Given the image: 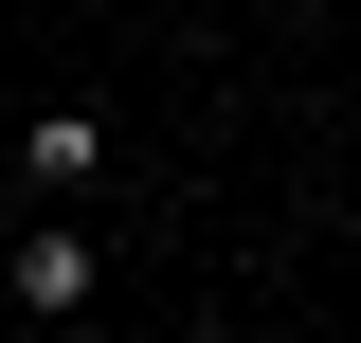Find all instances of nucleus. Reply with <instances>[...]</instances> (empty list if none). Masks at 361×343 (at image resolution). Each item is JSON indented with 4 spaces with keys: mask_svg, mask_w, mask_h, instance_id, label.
Wrapping results in <instances>:
<instances>
[{
    "mask_svg": "<svg viewBox=\"0 0 361 343\" xmlns=\"http://www.w3.org/2000/svg\"><path fill=\"white\" fill-rule=\"evenodd\" d=\"M0 271H18V325H73V307H109V253H90L73 217H37V235H18Z\"/></svg>",
    "mask_w": 361,
    "mask_h": 343,
    "instance_id": "1",
    "label": "nucleus"
},
{
    "mask_svg": "<svg viewBox=\"0 0 361 343\" xmlns=\"http://www.w3.org/2000/svg\"><path fill=\"white\" fill-rule=\"evenodd\" d=\"M18 181H37V199L109 181V127H90V109H37V127H18Z\"/></svg>",
    "mask_w": 361,
    "mask_h": 343,
    "instance_id": "2",
    "label": "nucleus"
},
{
    "mask_svg": "<svg viewBox=\"0 0 361 343\" xmlns=\"http://www.w3.org/2000/svg\"><path fill=\"white\" fill-rule=\"evenodd\" d=\"M18 199H37V181H18V145H0V235H18Z\"/></svg>",
    "mask_w": 361,
    "mask_h": 343,
    "instance_id": "3",
    "label": "nucleus"
},
{
    "mask_svg": "<svg viewBox=\"0 0 361 343\" xmlns=\"http://www.w3.org/2000/svg\"><path fill=\"white\" fill-rule=\"evenodd\" d=\"M0 325H18V271H0Z\"/></svg>",
    "mask_w": 361,
    "mask_h": 343,
    "instance_id": "4",
    "label": "nucleus"
}]
</instances>
